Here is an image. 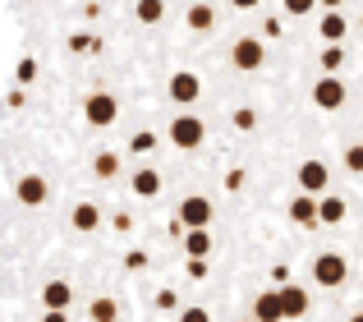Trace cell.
Returning a JSON list of instances; mask_svg holds the SVG:
<instances>
[{"mask_svg": "<svg viewBox=\"0 0 363 322\" xmlns=\"http://www.w3.org/2000/svg\"><path fill=\"white\" fill-rule=\"evenodd\" d=\"M92 175L97 179H116L120 175V152H97L92 157Z\"/></svg>", "mask_w": 363, "mask_h": 322, "instance_id": "obj_23", "label": "cell"}, {"mask_svg": "<svg viewBox=\"0 0 363 322\" xmlns=\"http://www.w3.org/2000/svg\"><path fill=\"white\" fill-rule=\"evenodd\" d=\"M147 253H143V249H129V253H124V267H129V272H143V267H147Z\"/></svg>", "mask_w": 363, "mask_h": 322, "instance_id": "obj_31", "label": "cell"}, {"mask_svg": "<svg viewBox=\"0 0 363 322\" xmlns=\"http://www.w3.org/2000/svg\"><path fill=\"white\" fill-rule=\"evenodd\" d=\"M318 5H322V9H340V5H345V0H318Z\"/></svg>", "mask_w": 363, "mask_h": 322, "instance_id": "obj_40", "label": "cell"}, {"mask_svg": "<svg viewBox=\"0 0 363 322\" xmlns=\"http://www.w3.org/2000/svg\"><path fill=\"white\" fill-rule=\"evenodd\" d=\"M152 304L161 309V313H170V309H179V299H175V290H157V299Z\"/></svg>", "mask_w": 363, "mask_h": 322, "instance_id": "obj_33", "label": "cell"}, {"mask_svg": "<svg viewBox=\"0 0 363 322\" xmlns=\"http://www.w3.org/2000/svg\"><path fill=\"white\" fill-rule=\"evenodd\" d=\"M184 253H189V258H207V253H212V226L184 231Z\"/></svg>", "mask_w": 363, "mask_h": 322, "instance_id": "obj_19", "label": "cell"}, {"mask_svg": "<svg viewBox=\"0 0 363 322\" xmlns=\"http://www.w3.org/2000/svg\"><path fill=\"white\" fill-rule=\"evenodd\" d=\"M42 304H46V309H60V313H69L74 286H69V281H46V286H42Z\"/></svg>", "mask_w": 363, "mask_h": 322, "instance_id": "obj_13", "label": "cell"}, {"mask_svg": "<svg viewBox=\"0 0 363 322\" xmlns=\"http://www.w3.org/2000/svg\"><path fill=\"white\" fill-rule=\"evenodd\" d=\"M240 322H253V318H240Z\"/></svg>", "mask_w": 363, "mask_h": 322, "instance_id": "obj_43", "label": "cell"}, {"mask_svg": "<svg viewBox=\"0 0 363 322\" xmlns=\"http://www.w3.org/2000/svg\"><path fill=\"white\" fill-rule=\"evenodd\" d=\"M345 33H350L345 14H340V9H327V14H322V23H318V37L331 46V42H345Z\"/></svg>", "mask_w": 363, "mask_h": 322, "instance_id": "obj_16", "label": "cell"}, {"mask_svg": "<svg viewBox=\"0 0 363 322\" xmlns=\"http://www.w3.org/2000/svg\"><path fill=\"white\" fill-rule=\"evenodd\" d=\"M281 5H285V14H290V18H308L313 9H318V0H281Z\"/></svg>", "mask_w": 363, "mask_h": 322, "instance_id": "obj_27", "label": "cell"}, {"mask_svg": "<svg viewBox=\"0 0 363 322\" xmlns=\"http://www.w3.org/2000/svg\"><path fill=\"white\" fill-rule=\"evenodd\" d=\"M111 226H116V231L124 235V231H129V226H133V221H129V216H124V212H116V216H111Z\"/></svg>", "mask_w": 363, "mask_h": 322, "instance_id": "obj_37", "label": "cell"}, {"mask_svg": "<svg viewBox=\"0 0 363 322\" xmlns=\"http://www.w3.org/2000/svg\"><path fill=\"white\" fill-rule=\"evenodd\" d=\"M83 120H88L92 129H106L120 120V101L116 92H88V101H83Z\"/></svg>", "mask_w": 363, "mask_h": 322, "instance_id": "obj_5", "label": "cell"}, {"mask_svg": "<svg viewBox=\"0 0 363 322\" xmlns=\"http://www.w3.org/2000/svg\"><path fill=\"white\" fill-rule=\"evenodd\" d=\"M345 97H350V92H345V83H340L336 74H322V79L313 83V106H318V111H340Z\"/></svg>", "mask_w": 363, "mask_h": 322, "instance_id": "obj_8", "label": "cell"}, {"mask_svg": "<svg viewBox=\"0 0 363 322\" xmlns=\"http://www.w3.org/2000/svg\"><path fill=\"white\" fill-rule=\"evenodd\" d=\"M350 322H363V313H354V318H350Z\"/></svg>", "mask_w": 363, "mask_h": 322, "instance_id": "obj_41", "label": "cell"}, {"mask_svg": "<svg viewBox=\"0 0 363 322\" xmlns=\"http://www.w3.org/2000/svg\"><path fill=\"white\" fill-rule=\"evenodd\" d=\"M230 65L240 74H257L267 65V46H262V37H235V46H230Z\"/></svg>", "mask_w": 363, "mask_h": 322, "instance_id": "obj_4", "label": "cell"}, {"mask_svg": "<svg viewBox=\"0 0 363 322\" xmlns=\"http://www.w3.org/2000/svg\"><path fill=\"white\" fill-rule=\"evenodd\" d=\"M65 46H69L74 55H101V37H97V33H88V28L69 33V42H65Z\"/></svg>", "mask_w": 363, "mask_h": 322, "instance_id": "obj_20", "label": "cell"}, {"mask_svg": "<svg viewBox=\"0 0 363 322\" xmlns=\"http://www.w3.org/2000/svg\"><path fill=\"white\" fill-rule=\"evenodd\" d=\"M262 37H281V18H267V23H262Z\"/></svg>", "mask_w": 363, "mask_h": 322, "instance_id": "obj_36", "label": "cell"}, {"mask_svg": "<svg viewBox=\"0 0 363 322\" xmlns=\"http://www.w3.org/2000/svg\"><path fill=\"white\" fill-rule=\"evenodd\" d=\"M14 198H18V207H42L46 198H51V184H46V175H18V184H14Z\"/></svg>", "mask_w": 363, "mask_h": 322, "instance_id": "obj_9", "label": "cell"}, {"mask_svg": "<svg viewBox=\"0 0 363 322\" xmlns=\"http://www.w3.org/2000/svg\"><path fill=\"white\" fill-rule=\"evenodd\" d=\"M294 184H299V194H313V198H322L327 194V184H331V166L322 157H308V161H299V170H294Z\"/></svg>", "mask_w": 363, "mask_h": 322, "instance_id": "obj_3", "label": "cell"}, {"mask_svg": "<svg viewBox=\"0 0 363 322\" xmlns=\"http://www.w3.org/2000/svg\"><path fill=\"white\" fill-rule=\"evenodd\" d=\"M88 318H92V322H116V318H120V304H116L111 295H97V299L88 304Z\"/></svg>", "mask_w": 363, "mask_h": 322, "instance_id": "obj_22", "label": "cell"}, {"mask_svg": "<svg viewBox=\"0 0 363 322\" xmlns=\"http://www.w3.org/2000/svg\"><path fill=\"white\" fill-rule=\"evenodd\" d=\"M276 290H281V313H285V322H294V318L308 313V290H303V286H290V281H285V286H276Z\"/></svg>", "mask_w": 363, "mask_h": 322, "instance_id": "obj_10", "label": "cell"}, {"mask_svg": "<svg viewBox=\"0 0 363 322\" xmlns=\"http://www.w3.org/2000/svg\"><path fill=\"white\" fill-rule=\"evenodd\" d=\"M175 221L184 226V231H198V226H212V198H207V194H189L184 203H179Z\"/></svg>", "mask_w": 363, "mask_h": 322, "instance_id": "obj_7", "label": "cell"}, {"mask_svg": "<svg viewBox=\"0 0 363 322\" xmlns=\"http://www.w3.org/2000/svg\"><path fill=\"white\" fill-rule=\"evenodd\" d=\"M345 166L354 170V175H363V143H350L345 148Z\"/></svg>", "mask_w": 363, "mask_h": 322, "instance_id": "obj_29", "label": "cell"}, {"mask_svg": "<svg viewBox=\"0 0 363 322\" xmlns=\"http://www.w3.org/2000/svg\"><path fill=\"white\" fill-rule=\"evenodd\" d=\"M207 272H212V267H207V258H189V277H194V281H203Z\"/></svg>", "mask_w": 363, "mask_h": 322, "instance_id": "obj_34", "label": "cell"}, {"mask_svg": "<svg viewBox=\"0 0 363 322\" xmlns=\"http://www.w3.org/2000/svg\"><path fill=\"white\" fill-rule=\"evenodd\" d=\"M166 92H170L175 106H194V101L203 97V79H198L194 70H175V74H170V83H166Z\"/></svg>", "mask_w": 363, "mask_h": 322, "instance_id": "obj_6", "label": "cell"}, {"mask_svg": "<svg viewBox=\"0 0 363 322\" xmlns=\"http://www.w3.org/2000/svg\"><path fill=\"white\" fill-rule=\"evenodd\" d=\"M359 28H363V14H359Z\"/></svg>", "mask_w": 363, "mask_h": 322, "instance_id": "obj_42", "label": "cell"}, {"mask_svg": "<svg viewBox=\"0 0 363 322\" xmlns=\"http://www.w3.org/2000/svg\"><path fill=\"white\" fill-rule=\"evenodd\" d=\"M129 152H133V157L157 152V134H152V129H133V134H129Z\"/></svg>", "mask_w": 363, "mask_h": 322, "instance_id": "obj_24", "label": "cell"}, {"mask_svg": "<svg viewBox=\"0 0 363 322\" xmlns=\"http://www.w3.org/2000/svg\"><path fill=\"white\" fill-rule=\"evenodd\" d=\"M272 281H276V286H285V281H290V267H285V262H276V267H272Z\"/></svg>", "mask_w": 363, "mask_h": 322, "instance_id": "obj_35", "label": "cell"}, {"mask_svg": "<svg viewBox=\"0 0 363 322\" xmlns=\"http://www.w3.org/2000/svg\"><path fill=\"white\" fill-rule=\"evenodd\" d=\"M179 322H212V313L203 304H189V309H179Z\"/></svg>", "mask_w": 363, "mask_h": 322, "instance_id": "obj_30", "label": "cell"}, {"mask_svg": "<svg viewBox=\"0 0 363 322\" xmlns=\"http://www.w3.org/2000/svg\"><path fill=\"white\" fill-rule=\"evenodd\" d=\"M235 129H240V134H253V129H257V111L240 106V111H235Z\"/></svg>", "mask_w": 363, "mask_h": 322, "instance_id": "obj_28", "label": "cell"}, {"mask_svg": "<svg viewBox=\"0 0 363 322\" xmlns=\"http://www.w3.org/2000/svg\"><path fill=\"white\" fill-rule=\"evenodd\" d=\"M340 65H345V51H340V42L322 46V74H336Z\"/></svg>", "mask_w": 363, "mask_h": 322, "instance_id": "obj_25", "label": "cell"}, {"mask_svg": "<svg viewBox=\"0 0 363 322\" xmlns=\"http://www.w3.org/2000/svg\"><path fill=\"white\" fill-rule=\"evenodd\" d=\"M69 226H74L79 235H92V231H101V207H97V203H79V207L69 212Z\"/></svg>", "mask_w": 363, "mask_h": 322, "instance_id": "obj_14", "label": "cell"}, {"mask_svg": "<svg viewBox=\"0 0 363 322\" xmlns=\"http://www.w3.org/2000/svg\"><path fill=\"white\" fill-rule=\"evenodd\" d=\"M313 281H318L322 290L345 286V281H350V262H345V253H318V258H313Z\"/></svg>", "mask_w": 363, "mask_h": 322, "instance_id": "obj_2", "label": "cell"}, {"mask_svg": "<svg viewBox=\"0 0 363 322\" xmlns=\"http://www.w3.org/2000/svg\"><path fill=\"white\" fill-rule=\"evenodd\" d=\"M129 189H133V194H138V198H157V194H161V170H152V166L133 170Z\"/></svg>", "mask_w": 363, "mask_h": 322, "instance_id": "obj_18", "label": "cell"}, {"mask_svg": "<svg viewBox=\"0 0 363 322\" xmlns=\"http://www.w3.org/2000/svg\"><path fill=\"white\" fill-rule=\"evenodd\" d=\"M184 23L194 28V33H212V28H216V9H212V0H194V5H189V14H184Z\"/></svg>", "mask_w": 363, "mask_h": 322, "instance_id": "obj_15", "label": "cell"}, {"mask_svg": "<svg viewBox=\"0 0 363 322\" xmlns=\"http://www.w3.org/2000/svg\"><path fill=\"white\" fill-rule=\"evenodd\" d=\"M37 70H42V65H37V60H33V55H23V60H18V65H14V83H18V88H28V83H33V79H37Z\"/></svg>", "mask_w": 363, "mask_h": 322, "instance_id": "obj_26", "label": "cell"}, {"mask_svg": "<svg viewBox=\"0 0 363 322\" xmlns=\"http://www.w3.org/2000/svg\"><path fill=\"white\" fill-rule=\"evenodd\" d=\"M345 198H336V194H322L318 198V226H340L345 221Z\"/></svg>", "mask_w": 363, "mask_h": 322, "instance_id": "obj_17", "label": "cell"}, {"mask_svg": "<svg viewBox=\"0 0 363 322\" xmlns=\"http://www.w3.org/2000/svg\"><path fill=\"white\" fill-rule=\"evenodd\" d=\"M253 322H285V313H281V290H262V295L253 299Z\"/></svg>", "mask_w": 363, "mask_h": 322, "instance_id": "obj_11", "label": "cell"}, {"mask_svg": "<svg viewBox=\"0 0 363 322\" xmlns=\"http://www.w3.org/2000/svg\"><path fill=\"white\" fill-rule=\"evenodd\" d=\"M244 179H248V170H244V166L225 170V189H230V194H240V189H244Z\"/></svg>", "mask_w": 363, "mask_h": 322, "instance_id": "obj_32", "label": "cell"}, {"mask_svg": "<svg viewBox=\"0 0 363 322\" xmlns=\"http://www.w3.org/2000/svg\"><path fill=\"white\" fill-rule=\"evenodd\" d=\"M230 5H235V9H257L262 0H230Z\"/></svg>", "mask_w": 363, "mask_h": 322, "instance_id": "obj_39", "label": "cell"}, {"mask_svg": "<svg viewBox=\"0 0 363 322\" xmlns=\"http://www.w3.org/2000/svg\"><path fill=\"white\" fill-rule=\"evenodd\" d=\"M166 138H170V148H179V152H194V148H203V138H207V125L198 116H175L170 120V129H166Z\"/></svg>", "mask_w": 363, "mask_h": 322, "instance_id": "obj_1", "label": "cell"}, {"mask_svg": "<svg viewBox=\"0 0 363 322\" xmlns=\"http://www.w3.org/2000/svg\"><path fill=\"white\" fill-rule=\"evenodd\" d=\"M42 322H69V313H60V309H46V318Z\"/></svg>", "mask_w": 363, "mask_h": 322, "instance_id": "obj_38", "label": "cell"}, {"mask_svg": "<svg viewBox=\"0 0 363 322\" xmlns=\"http://www.w3.org/2000/svg\"><path fill=\"white\" fill-rule=\"evenodd\" d=\"M290 221L303 226V231H308V226H318V198H313V194H294L290 198Z\"/></svg>", "mask_w": 363, "mask_h": 322, "instance_id": "obj_12", "label": "cell"}, {"mask_svg": "<svg viewBox=\"0 0 363 322\" xmlns=\"http://www.w3.org/2000/svg\"><path fill=\"white\" fill-rule=\"evenodd\" d=\"M133 14H138L143 28H157L161 18H166V0H138V9H133Z\"/></svg>", "mask_w": 363, "mask_h": 322, "instance_id": "obj_21", "label": "cell"}]
</instances>
